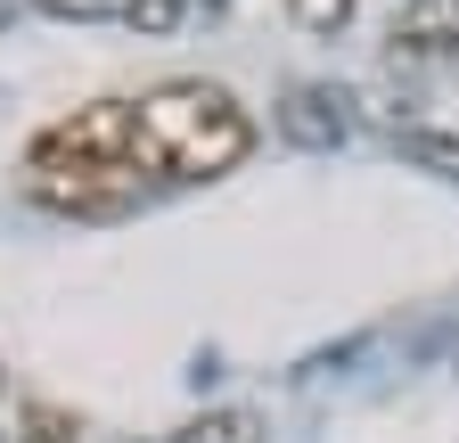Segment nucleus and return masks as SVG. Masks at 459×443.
<instances>
[{
  "instance_id": "423d86ee",
  "label": "nucleus",
  "mask_w": 459,
  "mask_h": 443,
  "mask_svg": "<svg viewBox=\"0 0 459 443\" xmlns=\"http://www.w3.org/2000/svg\"><path fill=\"white\" fill-rule=\"evenodd\" d=\"M394 148H402V164H419V173H435V181H459V132L402 124V132H394Z\"/></svg>"
},
{
  "instance_id": "7ed1b4c3",
  "label": "nucleus",
  "mask_w": 459,
  "mask_h": 443,
  "mask_svg": "<svg viewBox=\"0 0 459 443\" xmlns=\"http://www.w3.org/2000/svg\"><path fill=\"white\" fill-rule=\"evenodd\" d=\"M271 132L296 148V156H336L353 140V99L328 91V83H296L279 107H271Z\"/></svg>"
},
{
  "instance_id": "f257e3e1",
  "label": "nucleus",
  "mask_w": 459,
  "mask_h": 443,
  "mask_svg": "<svg viewBox=\"0 0 459 443\" xmlns=\"http://www.w3.org/2000/svg\"><path fill=\"white\" fill-rule=\"evenodd\" d=\"M140 99H91L25 148V189L74 213H107L140 189Z\"/></svg>"
},
{
  "instance_id": "1a4fd4ad",
  "label": "nucleus",
  "mask_w": 459,
  "mask_h": 443,
  "mask_svg": "<svg viewBox=\"0 0 459 443\" xmlns=\"http://www.w3.org/2000/svg\"><path fill=\"white\" fill-rule=\"evenodd\" d=\"M287 17H296L304 33H344L353 25V0H287Z\"/></svg>"
},
{
  "instance_id": "9d476101",
  "label": "nucleus",
  "mask_w": 459,
  "mask_h": 443,
  "mask_svg": "<svg viewBox=\"0 0 459 443\" xmlns=\"http://www.w3.org/2000/svg\"><path fill=\"white\" fill-rule=\"evenodd\" d=\"M132 25H140V33H172V25H181V0H140Z\"/></svg>"
},
{
  "instance_id": "6e6552de",
  "label": "nucleus",
  "mask_w": 459,
  "mask_h": 443,
  "mask_svg": "<svg viewBox=\"0 0 459 443\" xmlns=\"http://www.w3.org/2000/svg\"><path fill=\"white\" fill-rule=\"evenodd\" d=\"M82 427L66 419V411H49V403H25V427L9 435V443H74Z\"/></svg>"
},
{
  "instance_id": "f03ea898",
  "label": "nucleus",
  "mask_w": 459,
  "mask_h": 443,
  "mask_svg": "<svg viewBox=\"0 0 459 443\" xmlns=\"http://www.w3.org/2000/svg\"><path fill=\"white\" fill-rule=\"evenodd\" d=\"M255 148L247 107L221 83H156L140 91V173L156 181H221Z\"/></svg>"
},
{
  "instance_id": "9b49d317",
  "label": "nucleus",
  "mask_w": 459,
  "mask_h": 443,
  "mask_svg": "<svg viewBox=\"0 0 459 443\" xmlns=\"http://www.w3.org/2000/svg\"><path fill=\"white\" fill-rule=\"evenodd\" d=\"M9 25H17V0H0V33H9Z\"/></svg>"
},
{
  "instance_id": "0eeeda50",
  "label": "nucleus",
  "mask_w": 459,
  "mask_h": 443,
  "mask_svg": "<svg viewBox=\"0 0 459 443\" xmlns=\"http://www.w3.org/2000/svg\"><path fill=\"white\" fill-rule=\"evenodd\" d=\"M33 9L57 17V25H132L140 0H33Z\"/></svg>"
},
{
  "instance_id": "39448f33",
  "label": "nucleus",
  "mask_w": 459,
  "mask_h": 443,
  "mask_svg": "<svg viewBox=\"0 0 459 443\" xmlns=\"http://www.w3.org/2000/svg\"><path fill=\"white\" fill-rule=\"evenodd\" d=\"M263 435H271V419L255 403H221V411H197L181 427V443H263Z\"/></svg>"
},
{
  "instance_id": "20e7f679",
  "label": "nucleus",
  "mask_w": 459,
  "mask_h": 443,
  "mask_svg": "<svg viewBox=\"0 0 459 443\" xmlns=\"http://www.w3.org/2000/svg\"><path fill=\"white\" fill-rule=\"evenodd\" d=\"M459 58V0H411L394 25V66H443Z\"/></svg>"
}]
</instances>
